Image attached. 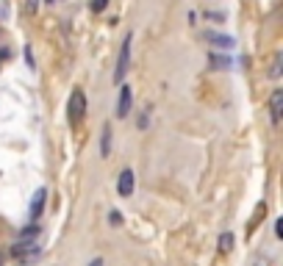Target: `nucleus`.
Masks as SVG:
<instances>
[{
  "label": "nucleus",
  "instance_id": "f8f14e48",
  "mask_svg": "<svg viewBox=\"0 0 283 266\" xmlns=\"http://www.w3.org/2000/svg\"><path fill=\"white\" fill-rule=\"evenodd\" d=\"M280 61H283V58H280V53H275L272 67H269V75H272V78H278V75H280Z\"/></svg>",
  "mask_w": 283,
  "mask_h": 266
},
{
  "label": "nucleus",
  "instance_id": "9b49d317",
  "mask_svg": "<svg viewBox=\"0 0 283 266\" xmlns=\"http://www.w3.org/2000/svg\"><path fill=\"white\" fill-rule=\"evenodd\" d=\"M231 247H233V236H231V233H222V239H220V250H222V252H231Z\"/></svg>",
  "mask_w": 283,
  "mask_h": 266
},
{
  "label": "nucleus",
  "instance_id": "0eeeda50",
  "mask_svg": "<svg viewBox=\"0 0 283 266\" xmlns=\"http://www.w3.org/2000/svg\"><path fill=\"white\" fill-rule=\"evenodd\" d=\"M45 197H47L45 188H39V192L33 194V205H31V219H33V222L39 219V214H42V208H45Z\"/></svg>",
  "mask_w": 283,
  "mask_h": 266
},
{
  "label": "nucleus",
  "instance_id": "1a4fd4ad",
  "mask_svg": "<svg viewBox=\"0 0 283 266\" xmlns=\"http://www.w3.org/2000/svg\"><path fill=\"white\" fill-rule=\"evenodd\" d=\"M100 153H103V158L111 156V128L105 125L103 128V139H100Z\"/></svg>",
  "mask_w": 283,
  "mask_h": 266
},
{
  "label": "nucleus",
  "instance_id": "ddd939ff",
  "mask_svg": "<svg viewBox=\"0 0 283 266\" xmlns=\"http://www.w3.org/2000/svg\"><path fill=\"white\" fill-rule=\"evenodd\" d=\"M37 9H39V0H25V11H28V14H37Z\"/></svg>",
  "mask_w": 283,
  "mask_h": 266
},
{
  "label": "nucleus",
  "instance_id": "6ab92c4d",
  "mask_svg": "<svg viewBox=\"0 0 283 266\" xmlns=\"http://www.w3.org/2000/svg\"><path fill=\"white\" fill-rule=\"evenodd\" d=\"M256 266H264V263H256Z\"/></svg>",
  "mask_w": 283,
  "mask_h": 266
},
{
  "label": "nucleus",
  "instance_id": "f257e3e1",
  "mask_svg": "<svg viewBox=\"0 0 283 266\" xmlns=\"http://www.w3.org/2000/svg\"><path fill=\"white\" fill-rule=\"evenodd\" d=\"M86 114V94L84 89H73V94H69V103H67V117H69V125H78L81 120H84Z\"/></svg>",
  "mask_w": 283,
  "mask_h": 266
},
{
  "label": "nucleus",
  "instance_id": "dca6fc26",
  "mask_svg": "<svg viewBox=\"0 0 283 266\" xmlns=\"http://www.w3.org/2000/svg\"><path fill=\"white\" fill-rule=\"evenodd\" d=\"M275 233H278V236H283V219H278V222H275Z\"/></svg>",
  "mask_w": 283,
  "mask_h": 266
},
{
  "label": "nucleus",
  "instance_id": "39448f33",
  "mask_svg": "<svg viewBox=\"0 0 283 266\" xmlns=\"http://www.w3.org/2000/svg\"><path fill=\"white\" fill-rule=\"evenodd\" d=\"M280 108H283V92H280V89H275L272 97H269V117H272L275 125L280 122Z\"/></svg>",
  "mask_w": 283,
  "mask_h": 266
},
{
  "label": "nucleus",
  "instance_id": "4468645a",
  "mask_svg": "<svg viewBox=\"0 0 283 266\" xmlns=\"http://www.w3.org/2000/svg\"><path fill=\"white\" fill-rule=\"evenodd\" d=\"M105 3H109V0H94V3H92V11H103Z\"/></svg>",
  "mask_w": 283,
  "mask_h": 266
},
{
  "label": "nucleus",
  "instance_id": "6e6552de",
  "mask_svg": "<svg viewBox=\"0 0 283 266\" xmlns=\"http://www.w3.org/2000/svg\"><path fill=\"white\" fill-rule=\"evenodd\" d=\"M205 39H208V42H214L220 50H231V47H233V39L231 36H222V33H205Z\"/></svg>",
  "mask_w": 283,
  "mask_h": 266
},
{
  "label": "nucleus",
  "instance_id": "a211bd4d",
  "mask_svg": "<svg viewBox=\"0 0 283 266\" xmlns=\"http://www.w3.org/2000/svg\"><path fill=\"white\" fill-rule=\"evenodd\" d=\"M47 3H58V0H47Z\"/></svg>",
  "mask_w": 283,
  "mask_h": 266
},
{
  "label": "nucleus",
  "instance_id": "20e7f679",
  "mask_svg": "<svg viewBox=\"0 0 283 266\" xmlns=\"http://www.w3.org/2000/svg\"><path fill=\"white\" fill-rule=\"evenodd\" d=\"M131 103H133V94H131V86H120V103H117V117L125 120L128 111H131Z\"/></svg>",
  "mask_w": 283,
  "mask_h": 266
},
{
  "label": "nucleus",
  "instance_id": "2eb2a0df",
  "mask_svg": "<svg viewBox=\"0 0 283 266\" xmlns=\"http://www.w3.org/2000/svg\"><path fill=\"white\" fill-rule=\"evenodd\" d=\"M120 222H122V216L117 211H111V224H120Z\"/></svg>",
  "mask_w": 283,
  "mask_h": 266
},
{
  "label": "nucleus",
  "instance_id": "423d86ee",
  "mask_svg": "<svg viewBox=\"0 0 283 266\" xmlns=\"http://www.w3.org/2000/svg\"><path fill=\"white\" fill-rule=\"evenodd\" d=\"M117 192H120L122 197H128V194L133 192V172H131V169H125V172L120 175V183H117Z\"/></svg>",
  "mask_w": 283,
  "mask_h": 266
},
{
  "label": "nucleus",
  "instance_id": "f03ea898",
  "mask_svg": "<svg viewBox=\"0 0 283 266\" xmlns=\"http://www.w3.org/2000/svg\"><path fill=\"white\" fill-rule=\"evenodd\" d=\"M128 64H131V33H128V39L120 47V58H117V67H114V84H122V78L128 72Z\"/></svg>",
  "mask_w": 283,
  "mask_h": 266
},
{
  "label": "nucleus",
  "instance_id": "7ed1b4c3",
  "mask_svg": "<svg viewBox=\"0 0 283 266\" xmlns=\"http://www.w3.org/2000/svg\"><path fill=\"white\" fill-rule=\"evenodd\" d=\"M39 233H42V230H39V222H31L17 233L14 244H39Z\"/></svg>",
  "mask_w": 283,
  "mask_h": 266
},
{
  "label": "nucleus",
  "instance_id": "f3484780",
  "mask_svg": "<svg viewBox=\"0 0 283 266\" xmlns=\"http://www.w3.org/2000/svg\"><path fill=\"white\" fill-rule=\"evenodd\" d=\"M89 266H105V263H103V258H94V261H92Z\"/></svg>",
  "mask_w": 283,
  "mask_h": 266
},
{
  "label": "nucleus",
  "instance_id": "9d476101",
  "mask_svg": "<svg viewBox=\"0 0 283 266\" xmlns=\"http://www.w3.org/2000/svg\"><path fill=\"white\" fill-rule=\"evenodd\" d=\"M211 67H214V69H228V67H231V58H225V56H217V53H211Z\"/></svg>",
  "mask_w": 283,
  "mask_h": 266
}]
</instances>
